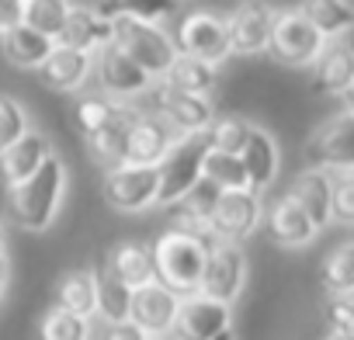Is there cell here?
<instances>
[{
    "label": "cell",
    "instance_id": "obj_1",
    "mask_svg": "<svg viewBox=\"0 0 354 340\" xmlns=\"http://www.w3.org/2000/svg\"><path fill=\"white\" fill-rule=\"evenodd\" d=\"M66 185H70V170L53 153L35 178H28L25 185L8 191L11 219L21 229H28V233H46L56 223V216H59V205L66 198Z\"/></svg>",
    "mask_w": 354,
    "mask_h": 340
},
{
    "label": "cell",
    "instance_id": "obj_2",
    "mask_svg": "<svg viewBox=\"0 0 354 340\" xmlns=\"http://www.w3.org/2000/svg\"><path fill=\"white\" fill-rule=\"evenodd\" d=\"M209 250L212 243L188 236V233H177L167 229L160 233V240L153 243V257H156V281L163 288H170L174 295L192 299L202 292V274L209 264Z\"/></svg>",
    "mask_w": 354,
    "mask_h": 340
},
{
    "label": "cell",
    "instance_id": "obj_3",
    "mask_svg": "<svg viewBox=\"0 0 354 340\" xmlns=\"http://www.w3.org/2000/svg\"><path fill=\"white\" fill-rule=\"evenodd\" d=\"M205 156H209V139L205 135H185L174 146V153L160 163V209L181 205L202 181H205Z\"/></svg>",
    "mask_w": 354,
    "mask_h": 340
},
{
    "label": "cell",
    "instance_id": "obj_4",
    "mask_svg": "<svg viewBox=\"0 0 354 340\" xmlns=\"http://www.w3.org/2000/svg\"><path fill=\"white\" fill-rule=\"evenodd\" d=\"M174 46L181 56H192V59H202L209 66H223L233 49H230V28H226V18H219L216 11H185L181 18L174 21Z\"/></svg>",
    "mask_w": 354,
    "mask_h": 340
},
{
    "label": "cell",
    "instance_id": "obj_5",
    "mask_svg": "<svg viewBox=\"0 0 354 340\" xmlns=\"http://www.w3.org/2000/svg\"><path fill=\"white\" fill-rule=\"evenodd\" d=\"M326 39L316 32L309 21L306 8H285L274 18V35H271V56L285 66H316L319 56L326 53Z\"/></svg>",
    "mask_w": 354,
    "mask_h": 340
},
{
    "label": "cell",
    "instance_id": "obj_6",
    "mask_svg": "<svg viewBox=\"0 0 354 340\" xmlns=\"http://www.w3.org/2000/svg\"><path fill=\"white\" fill-rule=\"evenodd\" d=\"M115 46L142 70L149 73L153 80H163L167 70L174 66L177 59V46H174V35L160 25H142V21H132V18H122L118 21V39Z\"/></svg>",
    "mask_w": 354,
    "mask_h": 340
},
{
    "label": "cell",
    "instance_id": "obj_7",
    "mask_svg": "<svg viewBox=\"0 0 354 340\" xmlns=\"http://www.w3.org/2000/svg\"><path fill=\"white\" fill-rule=\"evenodd\" d=\"M142 97H149V104H132L136 111H149L167 118L181 135H205L216 122V108L212 97H198V94H181V91H170L167 84H153Z\"/></svg>",
    "mask_w": 354,
    "mask_h": 340
},
{
    "label": "cell",
    "instance_id": "obj_8",
    "mask_svg": "<svg viewBox=\"0 0 354 340\" xmlns=\"http://www.w3.org/2000/svg\"><path fill=\"white\" fill-rule=\"evenodd\" d=\"M101 191H104V202L125 216H139L146 209H156L160 167H132V163L111 167L101 178Z\"/></svg>",
    "mask_w": 354,
    "mask_h": 340
},
{
    "label": "cell",
    "instance_id": "obj_9",
    "mask_svg": "<svg viewBox=\"0 0 354 340\" xmlns=\"http://www.w3.org/2000/svg\"><path fill=\"white\" fill-rule=\"evenodd\" d=\"M306 160L309 170H326V174L354 170V115L340 111L326 118L306 142Z\"/></svg>",
    "mask_w": 354,
    "mask_h": 340
},
{
    "label": "cell",
    "instance_id": "obj_10",
    "mask_svg": "<svg viewBox=\"0 0 354 340\" xmlns=\"http://www.w3.org/2000/svg\"><path fill=\"white\" fill-rule=\"evenodd\" d=\"M264 223V202L257 191H223L216 209H212V219H209V229L219 243H243L250 233H257V226Z\"/></svg>",
    "mask_w": 354,
    "mask_h": 340
},
{
    "label": "cell",
    "instance_id": "obj_11",
    "mask_svg": "<svg viewBox=\"0 0 354 340\" xmlns=\"http://www.w3.org/2000/svg\"><path fill=\"white\" fill-rule=\"evenodd\" d=\"M247 288V254L236 243H216L202 274V295L223 305H233Z\"/></svg>",
    "mask_w": 354,
    "mask_h": 340
},
{
    "label": "cell",
    "instance_id": "obj_12",
    "mask_svg": "<svg viewBox=\"0 0 354 340\" xmlns=\"http://www.w3.org/2000/svg\"><path fill=\"white\" fill-rule=\"evenodd\" d=\"M94 80L101 84V94H108L111 101H122V104H132L139 101L156 80L149 73H142L118 46L104 49L101 56H94Z\"/></svg>",
    "mask_w": 354,
    "mask_h": 340
},
{
    "label": "cell",
    "instance_id": "obj_13",
    "mask_svg": "<svg viewBox=\"0 0 354 340\" xmlns=\"http://www.w3.org/2000/svg\"><path fill=\"white\" fill-rule=\"evenodd\" d=\"M230 330H233V305H223L198 292L181 302V312H177V323L167 340H219Z\"/></svg>",
    "mask_w": 354,
    "mask_h": 340
},
{
    "label": "cell",
    "instance_id": "obj_14",
    "mask_svg": "<svg viewBox=\"0 0 354 340\" xmlns=\"http://www.w3.org/2000/svg\"><path fill=\"white\" fill-rule=\"evenodd\" d=\"M181 139L185 135L177 132L167 118L139 111L136 122H132V132H129V160L125 163H132V167H160Z\"/></svg>",
    "mask_w": 354,
    "mask_h": 340
},
{
    "label": "cell",
    "instance_id": "obj_15",
    "mask_svg": "<svg viewBox=\"0 0 354 340\" xmlns=\"http://www.w3.org/2000/svg\"><path fill=\"white\" fill-rule=\"evenodd\" d=\"M274 18L278 11L268 4H240L230 18V49L233 56H257L271 49V35H274Z\"/></svg>",
    "mask_w": 354,
    "mask_h": 340
},
{
    "label": "cell",
    "instance_id": "obj_16",
    "mask_svg": "<svg viewBox=\"0 0 354 340\" xmlns=\"http://www.w3.org/2000/svg\"><path fill=\"white\" fill-rule=\"evenodd\" d=\"M181 295H174L170 288H163L160 281L132 292V323L153 337V340H163L170 337L174 323H177V312H181Z\"/></svg>",
    "mask_w": 354,
    "mask_h": 340
},
{
    "label": "cell",
    "instance_id": "obj_17",
    "mask_svg": "<svg viewBox=\"0 0 354 340\" xmlns=\"http://www.w3.org/2000/svg\"><path fill=\"white\" fill-rule=\"evenodd\" d=\"M118 39V25L104 21L91 11V4H70V21L63 28L59 46L63 49H77L84 56H101L104 49H111Z\"/></svg>",
    "mask_w": 354,
    "mask_h": 340
},
{
    "label": "cell",
    "instance_id": "obj_18",
    "mask_svg": "<svg viewBox=\"0 0 354 340\" xmlns=\"http://www.w3.org/2000/svg\"><path fill=\"white\" fill-rule=\"evenodd\" d=\"M104 267L125 281L132 292L146 288L156 281V257H153V243H142V240H122L108 250L104 257Z\"/></svg>",
    "mask_w": 354,
    "mask_h": 340
},
{
    "label": "cell",
    "instance_id": "obj_19",
    "mask_svg": "<svg viewBox=\"0 0 354 340\" xmlns=\"http://www.w3.org/2000/svg\"><path fill=\"white\" fill-rule=\"evenodd\" d=\"M53 153L56 149H53L49 135L39 132V129H32L21 142H15L4 156H0V174H4V181H8V191L18 188V185H25L28 178H35Z\"/></svg>",
    "mask_w": 354,
    "mask_h": 340
},
{
    "label": "cell",
    "instance_id": "obj_20",
    "mask_svg": "<svg viewBox=\"0 0 354 340\" xmlns=\"http://www.w3.org/2000/svg\"><path fill=\"white\" fill-rule=\"evenodd\" d=\"M264 219H268V229H271V240L274 243H281V247H309L316 236H319V229L313 226V219L306 216V209L285 191L274 205H271V212H264Z\"/></svg>",
    "mask_w": 354,
    "mask_h": 340
},
{
    "label": "cell",
    "instance_id": "obj_21",
    "mask_svg": "<svg viewBox=\"0 0 354 340\" xmlns=\"http://www.w3.org/2000/svg\"><path fill=\"white\" fill-rule=\"evenodd\" d=\"M91 77H94V56H84V53L63 49V46H56V53L49 56V63L39 70V80L49 91H59V94L84 91Z\"/></svg>",
    "mask_w": 354,
    "mask_h": 340
},
{
    "label": "cell",
    "instance_id": "obj_22",
    "mask_svg": "<svg viewBox=\"0 0 354 340\" xmlns=\"http://www.w3.org/2000/svg\"><path fill=\"white\" fill-rule=\"evenodd\" d=\"M288 195L306 209V216L313 219V226L323 233L333 223V181L326 170H302L292 181Z\"/></svg>",
    "mask_w": 354,
    "mask_h": 340
},
{
    "label": "cell",
    "instance_id": "obj_23",
    "mask_svg": "<svg viewBox=\"0 0 354 340\" xmlns=\"http://www.w3.org/2000/svg\"><path fill=\"white\" fill-rule=\"evenodd\" d=\"M136 115L139 111L132 104H125V111L115 122H108L104 129H97L94 135H87V153L94 156L97 167L111 170V167H122L129 160V132H132Z\"/></svg>",
    "mask_w": 354,
    "mask_h": 340
},
{
    "label": "cell",
    "instance_id": "obj_24",
    "mask_svg": "<svg viewBox=\"0 0 354 340\" xmlns=\"http://www.w3.org/2000/svg\"><path fill=\"white\" fill-rule=\"evenodd\" d=\"M240 160H243V167H247L250 191H257V195H261L264 188H271V185H274L281 153H278V142H274V135H271L268 129L254 125V132H250V139H247V146H243Z\"/></svg>",
    "mask_w": 354,
    "mask_h": 340
},
{
    "label": "cell",
    "instance_id": "obj_25",
    "mask_svg": "<svg viewBox=\"0 0 354 340\" xmlns=\"http://www.w3.org/2000/svg\"><path fill=\"white\" fill-rule=\"evenodd\" d=\"M354 84V49L351 42H330L319 63L313 66V91L340 97Z\"/></svg>",
    "mask_w": 354,
    "mask_h": 340
},
{
    "label": "cell",
    "instance_id": "obj_26",
    "mask_svg": "<svg viewBox=\"0 0 354 340\" xmlns=\"http://www.w3.org/2000/svg\"><path fill=\"white\" fill-rule=\"evenodd\" d=\"M0 49H4V59L18 70H42L49 56L56 53V42L32 32L28 25H18L8 35H0Z\"/></svg>",
    "mask_w": 354,
    "mask_h": 340
},
{
    "label": "cell",
    "instance_id": "obj_27",
    "mask_svg": "<svg viewBox=\"0 0 354 340\" xmlns=\"http://www.w3.org/2000/svg\"><path fill=\"white\" fill-rule=\"evenodd\" d=\"M56 305L80 319H97V274L94 271H66L56 281Z\"/></svg>",
    "mask_w": 354,
    "mask_h": 340
},
{
    "label": "cell",
    "instance_id": "obj_28",
    "mask_svg": "<svg viewBox=\"0 0 354 340\" xmlns=\"http://www.w3.org/2000/svg\"><path fill=\"white\" fill-rule=\"evenodd\" d=\"M160 84H167L170 91H181V94L212 97V91H216V66H209V63H202V59H192V56H181V53H177L174 66L167 70V77H163Z\"/></svg>",
    "mask_w": 354,
    "mask_h": 340
},
{
    "label": "cell",
    "instance_id": "obj_29",
    "mask_svg": "<svg viewBox=\"0 0 354 340\" xmlns=\"http://www.w3.org/2000/svg\"><path fill=\"white\" fill-rule=\"evenodd\" d=\"M97 319L104 326L132 323V288L118 281L108 267L97 271Z\"/></svg>",
    "mask_w": 354,
    "mask_h": 340
},
{
    "label": "cell",
    "instance_id": "obj_30",
    "mask_svg": "<svg viewBox=\"0 0 354 340\" xmlns=\"http://www.w3.org/2000/svg\"><path fill=\"white\" fill-rule=\"evenodd\" d=\"M306 15L326 42H344V35L354 32V4H344V0H316V4H306Z\"/></svg>",
    "mask_w": 354,
    "mask_h": 340
},
{
    "label": "cell",
    "instance_id": "obj_31",
    "mask_svg": "<svg viewBox=\"0 0 354 340\" xmlns=\"http://www.w3.org/2000/svg\"><path fill=\"white\" fill-rule=\"evenodd\" d=\"M319 281L326 295H354V240L340 243L319 264Z\"/></svg>",
    "mask_w": 354,
    "mask_h": 340
},
{
    "label": "cell",
    "instance_id": "obj_32",
    "mask_svg": "<svg viewBox=\"0 0 354 340\" xmlns=\"http://www.w3.org/2000/svg\"><path fill=\"white\" fill-rule=\"evenodd\" d=\"M66 21H70V4H63V0H25V21L21 25L53 39L56 46L63 39Z\"/></svg>",
    "mask_w": 354,
    "mask_h": 340
},
{
    "label": "cell",
    "instance_id": "obj_33",
    "mask_svg": "<svg viewBox=\"0 0 354 340\" xmlns=\"http://www.w3.org/2000/svg\"><path fill=\"white\" fill-rule=\"evenodd\" d=\"M125 111V104L122 101H111L108 94H84L80 101H77V108H73V122H77V129L84 132V139L87 135H94L97 129H104L108 122H115L118 115Z\"/></svg>",
    "mask_w": 354,
    "mask_h": 340
},
{
    "label": "cell",
    "instance_id": "obj_34",
    "mask_svg": "<svg viewBox=\"0 0 354 340\" xmlns=\"http://www.w3.org/2000/svg\"><path fill=\"white\" fill-rule=\"evenodd\" d=\"M205 181H212L219 191H247L250 188L243 160L230 156V153H219L212 146H209V156H205Z\"/></svg>",
    "mask_w": 354,
    "mask_h": 340
},
{
    "label": "cell",
    "instance_id": "obj_35",
    "mask_svg": "<svg viewBox=\"0 0 354 340\" xmlns=\"http://www.w3.org/2000/svg\"><path fill=\"white\" fill-rule=\"evenodd\" d=\"M250 132H254V122L236 118V115H223V118L212 122V129L205 132V139H209L212 149L230 153V156H240L243 146H247V139H250Z\"/></svg>",
    "mask_w": 354,
    "mask_h": 340
},
{
    "label": "cell",
    "instance_id": "obj_36",
    "mask_svg": "<svg viewBox=\"0 0 354 340\" xmlns=\"http://www.w3.org/2000/svg\"><path fill=\"white\" fill-rule=\"evenodd\" d=\"M91 337H94L91 319H80L59 305H53L39 326V340H91Z\"/></svg>",
    "mask_w": 354,
    "mask_h": 340
},
{
    "label": "cell",
    "instance_id": "obj_37",
    "mask_svg": "<svg viewBox=\"0 0 354 340\" xmlns=\"http://www.w3.org/2000/svg\"><path fill=\"white\" fill-rule=\"evenodd\" d=\"M28 132H32V122H28L25 104L11 94H0V156H4L15 142H21Z\"/></svg>",
    "mask_w": 354,
    "mask_h": 340
},
{
    "label": "cell",
    "instance_id": "obj_38",
    "mask_svg": "<svg viewBox=\"0 0 354 340\" xmlns=\"http://www.w3.org/2000/svg\"><path fill=\"white\" fill-rule=\"evenodd\" d=\"M333 181V223L354 226V170L330 174Z\"/></svg>",
    "mask_w": 354,
    "mask_h": 340
},
{
    "label": "cell",
    "instance_id": "obj_39",
    "mask_svg": "<svg viewBox=\"0 0 354 340\" xmlns=\"http://www.w3.org/2000/svg\"><path fill=\"white\" fill-rule=\"evenodd\" d=\"M323 316L330 323V333L354 337V295H326Z\"/></svg>",
    "mask_w": 354,
    "mask_h": 340
},
{
    "label": "cell",
    "instance_id": "obj_40",
    "mask_svg": "<svg viewBox=\"0 0 354 340\" xmlns=\"http://www.w3.org/2000/svg\"><path fill=\"white\" fill-rule=\"evenodd\" d=\"M177 15V4H163V0H136V4H125V18L132 21H142V25H160L167 18Z\"/></svg>",
    "mask_w": 354,
    "mask_h": 340
},
{
    "label": "cell",
    "instance_id": "obj_41",
    "mask_svg": "<svg viewBox=\"0 0 354 340\" xmlns=\"http://www.w3.org/2000/svg\"><path fill=\"white\" fill-rule=\"evenodd\" d=\"M219 195H223V191H219L212 181H202V185H198V188L181 202V205H185V209H192L195 216H202V219L209 223V219H212V209H216V202H219Z\"/></svg>",
    "mask_w": 354,
    "mask_h": 340
},
{
    "label": "cell",
    "instance_id": "obj_42",
    "mask_svg": "<svg viewBox=\"0 0 354 340\" xmlns=\"http://www.w3.org/2000/svg\"><path fill=\"white\" fill-rule=\"evenodd\" d=\"M25 21V0H0V35Z\"/></svg>",
    "mask_w": 354,
    "mask_h": 340
},
{
    "label": "cell",
    "instance_id": "obj_43",
    "mask_svg": "<svg viewBox=\"0 0 354 340\" xmlns=\"http://www.w3.org/2000/svg\"><path fill=\"white\" fill-rule=\"evenodd\" d=\"M101 340H149L136 323H118V326H104Z\"/></svg>",
    "mask_w": 354,
    "mask_h": 340
},
{
    "label": "cell",
    "instance_id": "obj_44",
    "mask_svg": "<svg viewBox=\"0 0 354 340\" xmlns=\"http://www.w3.org/2000/svg\"><path fill=\"white\" fill-rule=\"evenodd\" d=\"M8 274H11L8 254H0V299H4V292H8Z\"/></svg>",
    "mask_w": 354,
    "mask_h": 340
},
{
    "label": "cell",
    "instance_id": "obj_45",
    "mask_svg": "<svg viewBox=\"0 0 354 340\" xmlns=\"http://www.w3.org/2000/svg\"><path fill=\"white\" fill-rule=\"evenodd\" d=\"M340 104H344V111H347V115H354V84L340 94Z\"/></svg>",
    "mask_w": 354,
    "mask_h": 340
},
{
    "label": "cell",
    "instance_id": "obj_46",
    "mask_svg": "<svg viewBox=\"0 0 354 340\" xmlns=\"http://www.w3.org/2000/svg\"><path fill=\"white\" fill-rule=\"evenodd\" d=\"M4 236H8V229H4V223H0V254H4Z\"/></svg>",
    "mask_w": 354,
    "mask_h": 340
},
{
    "label": "cell",
    "instance_id": "obj_47",
    "mask_svg": "<svg viewBox=\"0 0 354 340\" xmlns=\"http://www.w3.org/2000/svg\"><path fill=\"white\" fill-rule=\"evenodd\" d=\"M326 340H354V337H344V333H330Z\"/></svg>",
    "mask_w": 354,
    "mask_h": 340
},
{
    "label": "cell",
    "instance_id": "obj_48",
    "mask_svg": "<svg viewBox=\"0 0 354 340\" xmlns=\"http://www.w3.org/2000/svg\"><path fill=\"white\" fill-rule=\"evenodd\" d=\"M219 340H233V330H230V333H223V337H219Z\"/></svg>",
    "mask_w": 354,
    "mask_h": 340
},
{
    "label": "cell",
    "instance_id": "obj_49",
    "mask_svg": "<svg viewBox=\"0 0 354 340\" xmlns=\"http://www.w3.org/2000/svg\"><path fill=\"white\" fill-rule=\"evenodd\" d=\"M351 49H354V39H351Z\"/></svg>",
    "mask_w": 354,
    "mask_h": 340
},
{
    "label": "cell",
    "instance_id": "obj_50",
    "mask_svg": "<svg viewBox=\"0 0 354 340\" xmlns=\"http://www.w3.org/2000/svg\"><path fill=\"white\" fill-rule=\"evenodd\" d=\"M149 340H153V337H149ZM163 340H167V337H163Z\"/></svg>",
    "mask_w": 354,
    "mask_h": 340
}]
</instances>
